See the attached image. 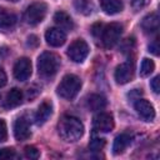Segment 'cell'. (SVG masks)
<instances>
[{
  "label": "cell",
  "mask_w": 160,
  "mask_h": 160,
  "mask_svg": "<svg viewBox=\"0 0 160 160\" xmlns=\"http://www.w3.org/2000/svg\"><path fill=\"white\" fill-rule=\"evenodd\" d=\"M45 40L50 46H61L66 40V34L59 28H51L45 32Z\"/></svg>",
  "instance_id": "11"
},
{
  "label": "cell",
  "mask_w": 160,
  "mask_h": 160,
  "mask_svg": "<svg viewBox=\"0 0 160 160\" xmlns=\"http://www.w3.org/2000/svg\"><path fill=\"white\" fill-rule=\"evenodd\" d=\"M149 2H150V0H132L131 6L134 10H140V9L145 8Z\"/></svg>",
  "instance_id": "27"
},
{
  "label": "cell",
  "mask_w": 160,
  "mask_h": 160,
  "mask_svg": "<svg viewBox=\"0 0 160 160\" xmlns=\"http://www.w3.org/2000/svg\"><path fill=\"white\" fill-rule=\"evenodd\" d=\"M100 5H101V9L104 10V12H106L109 15L118 14L124 8L121 0H100Z\"/></svg>",
  "instance_id": "17"
},
{
  "label": "cell",
  "mask_w": 160,
  "mask_h": 160,
  "mask_svg": "<svg viewBox=\"0 0 160 160\" xmlns=\"http://www.w3.org/2000/svg\"><path fill=\"white\" fill-rule=\"evenodd\" d=\"M21 101H22V92H21V90L14 88V89H11L6 94L5 104H6L8 108H15V106L20 105Z\"/></svg>",
  "instance_id": "19"
},
{
  "label": "cell",
  "mask_w": 160,
  "mask_h": 160,
  "mask_svg": "<svg viewBox=\"0 0 160 160\" xmlns=\"http://www.w3.org/2000/svg\"><path fill=\"white\" fill-rule=\"evenodd\" d=\"M154 69H155L154 61L150 60V59H148V58H145V59H142L141 65H140V75L144 76V78L145 76H149L154 71Z\"/></svg>",
  "instance_id": "22"
},
{
  "label": "cell",
  "mask_w": 160,
  "mask_h": 160,
  "mask_svg": "<svg viewBox=\"0 0 160 160\" xmlns=\"http://www.w3.org/2000/svg\"><path fill=\"white\" fill-rule=\"evenodd\" d=\"M6 74H5V71L0 68V88H2L5 84H6Z\"/></svg>",
  "instance_id": "32"
},
{
  "label": "cell",
  "mask_w": 160,
  "mask_h": 160,
  "mask_svg": "<svg viewBox=\"0 0 160 160\" xmlns=\"http://www.w3.org/2000/svg\"><path fill=\"white\" fill-rule=\"evenodd\" d=\"M150 86H151V89L154 90V92H159L160 91V86H159V76H155L152 80H151V82H150Z\"/></svg>",
  "instance_id": "28"
},
{
  "label": "cell",
  "mask_w": 160,
  "mask_h": 160,
  "mask_svg": "<svg viewBox=\"0 0 160 160\" xmlns=\"http://www.w3.org/2000/svg\"><path fill=\"white\" fill-rule=\"evenodd\" d=\"M122 34V25L119 22H111L101 32V41L102 45L108 49L112 48L119 40Z\"/></svg>",
  "instance_id": "5"
},
{
  "label": "cell",
  "mask_w": 160,
  "mask_h": 160,
  "mask_svg": "<svg viewBox=\"0 0 160 160\" xmlns=\"http://www.w3.org/2000/svg\"><path fill=\"white\" fill-rule=\"evenodd\" d=\"M10 1H14L15 2V1H19V0H10Z\"/></svg>",
  "instance_id": "33"
},
{
  "label": "cell",
  "mask_w": 160,
  "mask_h": 160,
  "mask_svg": "<svg viewBox=\"0 0 160 160\" xmlns=\"http://www.w3.org/2000/svg\"><path fill=\"white\" fill-rule=\"evenodd\" d=\"M48 11V6L46 4L38 1L31 4L30 6H28V9L24 12V20L30 24V25H36L39 22H41L46 15Z\"/></svg>",
  "instance_id": "4"
},
{
  "label": "cell",
  "mask_w": 160,
  "mask_h": 160,
  "mask_svg": "<svg viewBox=\"0 0 160 160\" xmlns=\"http://www.w3.org/2000/svg\"><path fill=\"white\" fill-rule=\"evenodd\" d=\"M58 131L62 140L74 142L82 136L84 125L78 118L65 115L61 118V120L58 124Z\"/></svg>",
  "instance_id": "1"
},
{
  "label": "cell",
  "mask_w": 160,
  "mask_h": 160,
  "mask_svg": "<svg viewBox=\"0 0 160 160\" xmlns=\"http://www.w3.org/2000/svg\"><path fill=\"white\" fill-rule=\"evenodd\" d=\"M114 129V119L109 112H99L94 118V130L99 132H109Z\"/></svg>",
  "instance_id": "8"
},
{
  "label": "cell",
  "mask_w": 160,
  "mask_h": 160,
  "mask_svg": "<svg viewBox=\"0 0 160 160\" xmlns=\"http://www.w3.org/2000/svg\"><path fill=\"white\" fill-rule=\"evenodd\" d=\"M60 66V59L56 54L45 51L38 59V70L42 78L54 76Z\"/></svg>",
  "instance_id": "2"
},
{
  "label": "cell",
  "mask_w": 160,
  "mask_h": 160,
  "mask_svg": "<svg viewBox=\"0 0 160 160\" xmlns=\"http://www.w3.org/2000/svg\"><path fill=\"white\" fill-rule=\"evenodd\" d=\"M141 28L145 32H154L159 29V15L156 12H151L146 15L141 21Z\"/></svg>",
  "instance_id": "16"
},
{
  "label": "cell",
  "mask_w": 160,
  "mask_h": 160,
  "mask_svg": "<svg viewBox=\"0 0 160 160\" xmlns=\"http://www.w3.org/2000/svg\"><path fill=\"white\" fill-rule=\"evenodd\" d=\"M159 46H158V40H155L152 44H150V46H149V51H151L152 54H155V55H158L159 54Z\"/></svg>",
  "instance_id": "31"
},
{
  "label": "cell",
  "mask_w": 160,
  "mask_h": 160,
  "mask_svg": "<svg viewBox=\"0 0 160 160\" xmlns=\"http://www.w3.org/2000/svg\"><path fill=\"white\" fill-rule=\"evenodd\" d=\"M16 158V152L11 148H4L0 149V160H9Z\"/></svg>",
  "instance_id": "24"
},
{
  "label": "cell",
  "mask_w": 160,
  "mask_h": 160,
  "mask_svg": "<svg viewBox=\"0 0 160 160\" xmlns=\"http://www.w3.org/2000/svg\"><path fill=\"white\" fill-rule=\"evenodd\" d=\"M8 138V128H6V122L0 119V142L5 141Z\"/></svg>",
  "instance_id": "26"
},
{
  "label": "cell",
  "mask_w": 160,
  "mask_h": 160,
  "mask_svg": "<svg viewBox=\"0 0 160 160\" xmlns=\"http://www.w3.org/2000/svg\"><path fill=\"white\" fill-rule=\"evenodd\" d=\"M31 75V61L28 58L19 59L14 65V76L19 81H25Z\"/></svg>",
  "instance_id": "7"
},
{
  "label": "cell",
  "mask_w": 160,
  "mask_h": 160,
  "mask_svg": "<svg viewBox=\"0 0 160 160\" xmlns=\"http://www.w3.org/2000/svg\"><path fill=\"white\" fill-rule=\"evenodd\" d=\"M114 76H115V80L118 84L122 85V84L129 82L134 76V65L130 62L120 64L119 66H116Z\"/></svg>",
  "instance_id": "9"
},
{
  "label": "cell",
  "mask_w": 160,
  "mask_h": 160,
  "mask_svg": "<svg viewBox=\"0 0 160 160\" xmlns=\"http://www.w3.org/2000/svg\"><path fill=\"white\" fill-rule=\"evenodd\" d=\"M52 112V105L50 101L45 100L40 104L38 111H36V115H35V120H36V124L38 125H42L44 122L48 121V119L50 118Z\"/></svg>",
  "instance_id": "13"
},
{
  "label": "cell",
  "mask_w": 160,
  "mask_h": 160,
  "mask_svg": "<svg viewBox=\"0 0 160 160\" xmlns=\"http://www.w3.org/2000/svg\"><path fill=\"white\" fill-rule=\"evenodd\" d=\"M130 141H131V136L129 134H120V135H118L115 138L114 145H112L114 154H121L128 148V145L130 144Z\"/></svg>",
  "instance_id": "18"
},
{
  "label": "cell",
  "mask_w": 160,
  "mask_h": 160,
  "mask_svg": "<svg viewBox=\"0 0 160 160\" xmlns=\"http://www.w3.org/2000/svg\"><path fill=\"white\" fill-rule=\"evenodd\" d=\"M89 54V46L82 39H76L72 41L68 49V56L74 62H82Z\"/></svg>",
  "instance_id": "6"
},
{
  "label": "cell",
  "mask_w": 160,
  "mask_h": 160,
  "mask_svg": "<svg viewBox=\"0 0 160 160\" xmlns=\"http://www.w3.org/2000/svg\"><path fill=\"white\" fill-rule=\"evenodd\" d=\"M91 32H92V35L94 36H100V34L102 32V25L101 24H95L94 26H92V29H91Z\"/></svg>",
  "instance_id": "29"
},
{
  "label": "cell",
  "mask_w": 160,
  "mask_h": 160,
  "mask_svg": "<svg viewBox=\"0 0 160 160\" xmlns=\"http://www.w3.org/2000/svg\"><path fill=\"white\" fill-rule=\"evenodd\" d=\"M80 88H81V80L74 74H68L61 79L60 84L58 85V94L62 99L71 100L78 95Z\"/></svg>",
  "instance_id": "3"
},
{
  "label": "cell",
  "mask_w": 160,
  "mask_h": 160,
  "mask_svg": "<svg viewBox=\"0 0 160 160\" xmlns=\"http://www.w3.org/2000/svg\"><path fill=\"white\" fill-rule=\"evenodd\" d=\"M75 10L82 15H90L94 12V2L91 0H75L74 2Z\"/></svg>",
  "instance_id": "21"
},
{
  "label": "cell",
  "mask_w": 160,
  "mask_h": 160,
  "mask_svg": "<svg viewBox=\"0 0 160 160\" xmlns=\"http://www.w3.org/2000/svg\"><path fill=\"white\" fill-rule=\"evenodd\" d=\"M136 112L146 121H151L155 118V110L154 106L145 99H138L134 104Z\"/></svg>",
  "instance_id": "10"
},
{
  "label": "cell",
  "mask_w": 160,
  "mask_h": 160,
  "mask_svg": "<svg viewBox=\"0 0 160 160\" xmlns=\"http://www.w3.org/2000/svg\"><path fill=\"white\" fill-rule=\"evenodd\" d=\"M14 135H15V139L19 141H24L30 138V126L24 118L16 119L14 124Z\"/></svg>",
  "instance_id": "12"
},
{
  "label": "cell",
  "mask_w": 160,
  "mask_h": 160,
  "mask_svg": "<svg viewBox=\"0 0 160 160\" xmlns=\"http://www.w3.org/2000/svg\"><path fill=\"white\" fill-rule=\"evenodd\" d=\"M104 146H105V140L101 138H94L89 144V148L92 151H100Z\"/></svg>",
  "instance_id": "23"
},
{
  "label": "cell",
  "mask_w": 160,
  "mask_h": 160,
  "mask_svg": "<svg viewBox=\"0 0 160 160\" xmlns=\"http://www.w3.org/2000/svg\"><path fill=\"white\" fill-rule=\"evenodd\" d=\"M54 21L61 30H72L74 29V22L72 19L64 11H58L54 15Z\"/></svg>",
  "instance_id": "15"
},
{
  "label": "cell",
  "mask_w": 160,
  "mask_h": 160,
  "mask_svg": "<svg viewBox=\"0 0 160 160\" xmlns=\"http://www.w3.org/2000/svg\"><path fill=\"white\" fill-rule=\"evenodd\" d=\"M106 106V100L102 95L99 94H92L88 98V108L91 111H99L102 110Z\"/></svg>",
  "instance_id": "20"
},
{
  "label": "cell",
  "mask_w": 160,
  "mask_h": 160,
  "mask_svg": "<svg viewBox=\"0 0 160 160\" xmlns=\"http://www.w3.org/2000/svg\"><path fill=\"white\" fill-rule=\"evenodd\" d=\"M25 156L29 159H38L40 156V151L35 146H26L25 148Z\"/></svg>",
  "instance_id": "25"
},
{
  "label": "cell",
  "mask_w": 160,
  "mask_h": 160,
  "mask_svg": "<svg viewBox=\"0 0 160 160\" xmlns=\"http://www.w3.org/2000/svg\"><path fill=\"white\" fill-rule=\"evenodd\" d=\"M38 44H39V40H38L36 35H30L28 38V45L30 48H35V46H38Z\"/></svg>",
  "instance_id": "30"
},
{
  "label": "cell",
  "mask_w": 160,
  "mask_h": 160,
  "mask_svg": "<svg viewBox=\"0 0 160 160\" xmlns=\"http://www.w3.org/2000/svg\"><path fill=\"white\" fill-rule=\"evenodd\" d=\"M16 16L8 11L4 8H0V29L1 30H10L16 24Z\"/></svg>",
  "instance_id": "14"
}]
</instances>
